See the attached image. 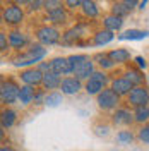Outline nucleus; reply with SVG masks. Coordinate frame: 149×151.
<instances>
[{
    "label": "nucleus",
    "mask_w": 149,
    "mask_h": 151,
    "mask_svg": "<svg viewBox=\"0 0 149 151\" xmlns=\"http://www.w3.org/2000/svg\"><path fill=\"white\" fill-rule=\"evenodd\" d=\"M93 60H98V64H100L101 69H112V67H115V64L110 60V57L105 55V53H96Z\"/></svg>",
    "instance_id": "29"
},
{
    "label": "nucleus",
    "mask_w": 149,
    "mask_h": 151,
    "mask_svg": "<svg viewBox=\"0 0 149 151\" xmlns=\"http://www.w3.org/2000/svg\"><path fill=\"white\" fill-rule=\"evenodd\" d=\"M84 33H86V26H84V24H77L75 28L69 29L65 35L62 36V41H64L65 45H74V43L79 41V38L84 36Z\"/></svg>",
    "instance_id": "13"
},
{
    "label": "nucleus",
    "mask_w": 149,
    "mask_h": 151,
    "mask_svg": "<svg viewBox=\"0 0 149 151\" xmlns=\"http://www.w3.org/2000/svg\"><path fill=\"white\" fill-rule=\"evenodd\" d=\"M82 12H84V16L86 17H98L100 16V9H98V4L96 2H93V0H82Z\"/></svg>",
    "instance_id": "23"
},
{
    "label": "nucleus",
    "mask_w": 149,
    "mask_h": 151,
    "mask_svg": "<svg viewBox=\"0 0 149 151\" xmlns=\"http://www.w3.org/2000/svg\"><path fill=\"white\" fill-rule=\"evenodd\" d=\"M62 2L60 0H45V9H47V12H53V10H58L62 9Z\"/></svg>",
    "instance_id": "31"
},
{
    "label": "nucleus",
    "mask_w": 149,
    "mask_h": 151,
    "mask_svg": "<svg viewBox=\"0 0 149 151\" xmlns=\"http://www.w3.org/2000/svg\"><path fill=\"white\" fill-rule=\"evenodd\" d=\"M43 72L38 69V67H33V69H26L24 72H21V81L26 86H31L34 88L38 84H43Z\"/></svg>",
    "instance_id": "8"
},
{
    "label": "nucleus",
    "mask_w": 149,
    "mask_h": 151,
    "mask_svg": "<svg viewBox=\"0 0 149 151\" xmlns=\"http://www.w3.org/2000/svg\"><path fill=\"white\" fill-rule=\"evenodd\" d=\"M60 89H62V94H77L82 89V83L75 77H64Z\"/></svg>",
    "instance_id": "10"
},
{
    "label": "nucleus",
    "mask_w": 149,
    "mask_h": 151,
    "mask_svg": "<svg viewBox=\"0 0 149 151\" xmlns=\"http://www.w3.org/2000/svg\"><path fill=\"white\" fill-rule=\"evenodd\" d=\"M112 14L113 16H117V17H125V16H129L130 14V9L125 5V2H115L112 5Z\"/></svg>",
    "instance_id": "26"
},
{
    "label": "nucleus",
    "mask_w": 149,
    "mask_h": 151,
    "mask_svg": "<svg viewBox=\"0 0 149 151\" xmlns=\"http://www.w3.org/2000/svg\"><path fill=\"white\" fill-rule=\"evenodd\" d=\"M113 38H115V35H113L112 31H108V29H101V31H98L96 35H94V45L96 47H103V45H108L110 41H113Z\"/></svg>",
    "instance_id": "18"
},
{
    "label": "nucleus",
    "mask_w": 149,
    "mask_h": 151,
    "mask_svg": "<svg viewBox=\"0 0 149 151\" xmlns=\"http://www.w3.org/2000/svg\"><path fill=\"white\" fill-rule=\"evenodd\" d=\"M87 58V55H82V53H79V55H70L69 57V60H70V64H72V67H75L77 64H81L82 60H86ZM74 72V70H72Z\"/></svg>",
    "instance_id": "34"
},
{
    "label": "nucleus",
    "mask_w": 149,
    "mask_h": 151,
    "mask_svg": "<svg viewBox=\"0 0 149 151\" xmlns=\"http://www.w3.org/2000/svg\"><path fill=\"white\" fill-rule=\"evenodd\" d=\"M16 117H17L16 110H12V108H5V110L2 112V117H0L2 129H9V127H12V125L16 124Z\"/></svg>",
    "instance_id": "19"
},
{
    "label": "nucleus",
    "mask_w": 149,
    "mask_h": 151,
    "mask_svg": "<svg viewBox=\"0 0 149 151\" xmlns=\"http://www.w3.org/2000/svg\"><path fill=\"white\" fill-rule=\"evenodd\" d=\"M129 103L135 108L149 106V89L146 86H135L129 94Z\"/></svg>",
    "instance_id": "6"
},
{
    "label": "nucleus",
    "mask_w": 149,
    "mask_h": 151,
    "mask_svg": "<svg viewBox=\"0 0 149 151\" xmlns=\"http://www.w3.org/2000/svg\"><path fill=\"white\" fill-rule=\"evenodd\" d=\"M84 89H86V93H87V94H96V96H98V94L101 93L103 89H106V88H105L103 83H100V81H96V79L91 77V79H87V81H86Z\"/></svg>",
    "instance_id": "24"
},
{
    "label": "nucleus",
    "mask_w": 149,
    "mask_h": 151,
    "mask_svg": "<svg viewBox=\"0 0 149 151\" xmlns=\"http://www.w3.org/2000/svg\"><path fill=\"white\" fill-rule=\"evenodd\" d=\"M123 2H125V5H127L130 10L135 9V5H139V2H137V0H123Z\"/></svg>",
    "instance_id": "42"
},
{
    "label": "nucleus",
    "mask_w": 149,
    "mask_h": 151,
    "mask_svg": "<svg viewBox=\"0 0 149 151\" xmlns=\"http://www.w3.org/2000/svg\"><path fill=\"white\" fill-rule=\"evenodd\" d=\"M96 70H94V62H93V58H86V60H82L81 64H77V65L74 67V77L75 79H79V81H87V79H91V76L94 74Z\"/></svg>",
    "instance_id": "7"
},
{
    "label": "nucleus",
    "mask_w": 149,
    "mask_h": 151,
    "mask_svg": "<svg viewBox=\"0 0 149 151\" xmlns=\"http://www.w3.org/2000/svg\"><path fill=\"white\" fill-rule=\"evenodd\" d=\"M108 57H110V60L113 64H125V62L130 60V52L125 50V48H117V50H112L108 53Z\"/></svg>",
    "instance_id": "16"
},
{
    "label": "nucleus",
    "mask_w": 149,
    "mask_h": 151,
    "mask_svg": "<svg viewBox=\"0 0 149 151\" xmlns=\"http://www.w3.org/2000/svg\"><path fill=\"white\" fill-rule=\"evenodd\" d=\"M91 77H93V79H96V81H100V83H103L105 86L108 84V76L105 74V72H101V70H96Z\"/></svg>",
    "instance_id": "33"
},
{
    "label": "nucleus",
    "mask_w": 149,
    "mask_h": 151,
    "mask_svg": "<svg viewBox=\"0 0 149 151\" xmlns=\"http://www.w3.org/2000/svg\"><path fill=\"white\" fill-rule=\"evenodd\" d=\"M146 5H148V2H146V0H144V2H139V9H140V10L144 9Z\"/></svg>",
    "instance_id": "44"
},
{
    "label": "nucleus",
    "mask_w": 149,
    "mask_h": 151,
    "mask_svg": "<svg viewBox=\"0 0 149 151\" xmlns=\"http://www.w3.org/2000/svg\"><path fill=\"white\" fill-rule=\"evenodd\" d=\"M34 94H36V91H34V88H31V86H21V93H19V101L22 105H29L34 101Z\"/></svg>",
    "instance_id": "21"
},
{
    "label": "nucleus",
    "mask_w": 149,
    "mask_h": 151,
    "mask_svg": "<svg viewBox=\"0 0 149 151\" xmlns=\"http://www.w3.org/2000/svg\"><path fill=\"white\" fill-rule=\"evenodd\" d=\"M60 86H62V76L55 74L53 70L43 76V88L45 89H58Z\"/></svg>",
    "instance_id": "15"
},
{
    "label": "nucleus",
    "mask_w": 149,
    "mask_h": 151,
    "mask_svg": "<svg viewBox=\"0 0 149 151\" xmlns=\"http://www.w3.org/2000/svg\"><path fill=\"white\" fill-rule=\"evenodd\" d=\"M47 48H43V45H33L26 53H22L21 57H17L14 60V65L16 67H26V65H33L41 62L45 57H47Z\"/></svg>",
    "instance_id": "1"
},
{
    "label": "nucleus",
    "mask_w": 149,
    "mask_h": 151,
    "mask_svg": "<svg viewBox=\"0 0 149 151\" xmlns=\"http://www.w3.org/2000/svg\"><path fill=\"white\" fill-rule=\"evenodd\" d=\"M96 103H98V106L101 110H113L120 103V96L115 93L112 88L110 89H103L101 93L98 94V98H96Z\"/></svg>",
    "instance_id": "4"
},
{
    "label": "nucleus",
    "mask_w": 149,
    "mask_h": 151,
    "mask_svg": "<svg viewBox=\"0 0 149 151\" xmlns=\"http://www.w3.org/2000/svg\"><path fill=\"white\" fill-rule=\"evenodd\" d=\"M132 139H134V134L130 131H120L117 134V141L122 144H129V142H132Z\"/></svg>",
    "instance_id": "30"
},
{
    "label": "nucleus",
    "mask_w": 149,
    "mask_h": 151,
    "mask_svg": "<svg viewBox=\"0 0 149 151\" xmlns=\"http://www.w3.org/2000/svg\"><path fill=\"white\" fill-rule=\"evenodd\" d=\"M149 36V31H140V29H129L123 31L122 35H118V40L127 41V40H144Z\"/></svg>",
    "instance_id": "20"
},
{
    "label": "nucleus",
    "mask_w": 149,
    "mask_h": 151,
    "mask_svg": "<svg viewBox=\"0 0 149 151\" xmlns=\"http://www.w3.org/2000/svg\"><path fill=\"white\" fill-rule=\"evenodd\" d=\"M137 136H139V139L144 142V144H149V124H148V125H142V127H140Z\"/></svg>",
    "instance_id": "32"
},
{
    "label": "nucleus",
    "mask_w": 149,
    "mask_h": 151,
    "mask_svg": "<svg viewBox=\"0 0 149 151\" xmlns=\"http://www.w3.org/2000/svg\"><path fill=\"white\" fill-rule=\"evenodd\" d=\"M127 81H130L132 84H134V88L135 86H142V81H144V76H142V72L140 70H137V69H129L127 72H125V76H123Z\"/></svg>",
    "instance_id": "25"
},
{
    "label": "nucleus",
    "mask_w": 149,
    "mask_h": 151,
    "mask_svg": "<svg viewBox=\"0 0 149 151\" xmlns=\"http://www.w3.org/2000/svg\"><path fill=\"white\" fill-rule=\"evenodd\" d=\"M135 62H137L139 67H142V69H146V67H148V62H146V58H144V57H135Z\"/></svg>",
    "instance_id": "41"
},
{
    "label": "nucleus",
    "mask_w": 149,
    "mask_h": 151,
    "mask_svg": "<svg viewBox=\"0 0 149 151\" xmlns=\"http://www.w3.org/2000/svg\"><path fill=\"white\" fill-rule=\"evenodd\" d=\"M52 70L58 76H69V74H72L74 67L70 64L69 57H57V58L52 60Z\"/></svg>",
    "instance_id": "9"
},
{
    "label": "nucleus",
    "mask_w": 149,
    "mask_h": 151,
    "mask_svg": "<svg viewBox=\"0 0 149 151\" xmlns=\"http://www.w3.org/2000/svg\"><path fill=\"white\" fill-rule=\"evenodd\" d=\"M112 89L118 94V96H123V94L129 96L130 91L134 89V84H132L130 81H127L125 77H117V79L112 81Z\"/></svg>",
    "instance_id": "12"
},
{
    "label": "nucleus",
    "mask_w": 149,
    "mask_h": 151,
    "mask_svg": "<svg viewBox=\"0 0 149 151\" xmlns=\"http://www.w3.org/2000/svg\"><path fill=\"white\" fill-rule=\"evenodd\" d=\"M19 93H21V88H19L12 79L7 81H2L0 84V98H2V103H14L19 100Z\"/></svg>",
    "instance_id": "3"
},
{
    "label": "nucleus",
    "mask_w": 149,
    "mask_h": 151,
    "mask_svg": "<svg viewBox=\"0 0 149 151\" xmlns=\"http://www.w3.org/2000/svg\"><path fill=\"white\" fill-rule=\"evenodd\" d=\"M47 21H48V22H52V24H65V22H67V12H65V9L62 7V9H58V10L48 12V14H47Z\"/></svg>",
    "instance_id": "22"
},
{
    "label": "nucleus",
    "mask_w": 149,
    "mask_h": 151,
    "mask_svg": "<svg viewBox=\"0 0 149 151\" xmlns=\"http://www.w3.org/2000/svg\"><path fill=\"white\" fill-rule=\"evenodd\" d=\"M36 38L39 41V45L52 47V45H57L60 41V31L55 26H41L36 31Z\"/></svg>",
    "instance_id": "2"
},
{
    "label": "nucleus",
    "mask_w": 149,
    "mask_h": 151,
    "mask_svg": "<svg viewBox=\"0 0 149 151\" xmlns=\"http://www.w3.org/2000/svg\"><path fill=\"white\" fill-rule=\"evenodd\" d=\"M41 7H45V2H41V0L29 2V10H38V9H41Z\"/></svg>",
    "instance_id": "40"
},
{
    "label": "nucleus",
    "mask_w": 149,
    "mask_h": 151,
    "mask_svg": "<svg viewBox=\"0 0 149 151\" xmlns=\"http://www.w3.org/2000/svg\"><path fill=\"white\" fill-rule=\"evenodd\" d=\"M0 151H14V150H12L10 146H2V148H0Z\"/></svg>",
    "instance_id": "43"
},
{
    "label": "nucleus",
    "mask_w": 149,
    "mask_h": 151,
    "mask_svg": "<svg viewBox=\"0 0 149 151\" xmlns=\"http://www.w3.org/2000/svg\"><path fill=\"white\" fill-rule=\"evenodd\" d=\"M134 119H135V122H146L149 119V106H139V108H135L134 110Z\"/></svg>",
    "instance_id": "28"
},
{
    "label": "nucleus",
    "mask_w": 149,
    "mask_h": 151,
    "mask_svg": "<svg viewBox=\"0 0 149 151\" xmlns=\"http://www.w3.org/2000/svg\"><path fill=\"white\" fill-rule=\"evenodd\" d=\"M108 131H110V127H108V125H96V127H94L96 136H106Z\"/></svg>",
    "instance_id": "37"
},
{
    "label": "nucleus",
    "mask_w": 149,
    "mask_h": 151,
    "mask_svg": "<svg viewBox=\"0 0 149 151\" xmlns=\"http://www.w3.org/2000/svg\"><path fill=\"white\" fill-rule=\"evenodd\" d=\"M9 47H10L9 38L5 36V33H0V50L5 52V50H9Z\"/></svg>",
    "instance_id": "35"
},
{
    "label": "nucleus",
    "mask_w": 149,
    "mask_h": 151,
    "mask_svg": "<svg viewBox=\"0 0 149 151\" xmlns=\"http://www.w3.org/2000/svg\"><path fill=\"white\" fill-rule=\"evenodd\" d=\"M65 5L69 7V9H77V7H82V0H67Z\"/></svg>",
    "instance_id": "38"
},
{
    "label": "nucleus",
    "mask_w": 149,
    "mask_h": 151,
    "mask_svg": "<svg viewBox=\"0 0 149 151\" xmlns=\"http://www.w3.org/2000/svg\"><path fill=\"white\" fill-rule=\"evenodd\" d=\"M38 69H39L43 74H47V72H52V62H41V64L38 65Z\"/></svg>",
    "instance_id": "39"
},
{
    "label": "nucleus",
    "mask_w": 149,
    "mask_h": 151,
    "mask_svg": "<svg viewBox=\"0 0 149 151\" xmlns=\"http://www.w3.org/2000/svg\"><path fill=\"white\" fill-rule=\"evenodd\" d=\"M45 100H47V94L43 91H36V94H34V105H43Z\"/></svg>",
    "instance_id": "36"
},
{
    "label": "nucleus",
    "mask_w": 149,
    "mask_h": 151,
    "mask_svg": "<svg viewBox=\"0 0 149 151\" xmlns=\"http://www.w3.org/2000/svg\"><path fill=\"white\" fill-rule=\"evenodd\" d=\"M113 124L115 125H130L132 122H135L134 113L127 108H117V112L113 113Z\"/></svg>",
    "instance_id": "11"
},
{
    "label": "nucleus",
    "mask_w": 149,
    "mask_h": 151,
    "mask_svg": "<svg viewBox=\"0 0 149 151\" xmlns=\"http://www.w3.org/2000/svg\"><path fill=\"white\" fill-rule=\"evenodd\" d=\"M22 19H24V10L21 9L17 4H10V5H7L5 9L2 10V21L10 24V26L21 24Z\"/></svg>",
    "instance_id": "5"
},
{
    "label": "nucleus",
    "mask_w": 149,
    "mask_h": 151,
    "mask_svg": "<svg viewBox=\"0 0 149 151\" xmlns=\"http://www.w3.org/2000/svg\"><path fill=\"white\" fill-rule=\"evenodd\" d=\"M28 36L22 35L21 31H10L9 33V43H10V48H16V50H21L28 45Z\"/></svg>",
    "instance_id": "14"
},
{
    "label": "nucleus",
    "mask_w": 149,
    "mask_h": 151,
    "mask_svg": "<svg viewBox=\"0 0 149 151\" xmlns=\"http://www.w3.org/2000/svg\"><path fill=\"white\" fill-rule=\"evenodd\" d=\"M135 151H137V150H135Z\"/></svg>",
    "instance_id": "45"
},
{
    "label": "nucleus",
    "mask_w": 149,
    "mask_h": 151,
    "mask_svg": "<svg viewBox=\"0 0 149 151\" xmlns=\"http://www.w3.org/2000/svg\"><path fill=\"white\" fill-rule=\"evenodd\" d=\"M64 101V96L62 93H57V91H52V93L47 94V100H45V105L47 106H52V108H55L58 105Z\"/></svg>",
    "instance_id": "27"
},
{
    "label": "nucleus",
    "mask_w": 149,
    "mask_h": 151,
    "mask_svg": "<svg viewBox=\"0 0 149 151\" xmlns=\"http://www.w3.org/2000/svg\"><path fill=\"white\" fill-rule=\"evenodd\" d=\"M103 26H105V29H108V31L115 33V31L122 29V26H123V19L110 14V16H106V17L103 19Z\"/></svg>",
    "instance_id": "17"
}]
</instances>
